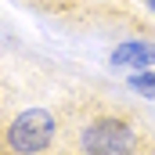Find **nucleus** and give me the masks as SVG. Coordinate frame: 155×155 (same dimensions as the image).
<instances>
[{"instance_id":"1","label":"nucleus","mask_w":155,"mask_h":155,"mask_svg":"<svg viewBox=\"0 0 155 155\" xmlns=\"http://www.w3.org/2000/svg\"><path fill=\"white\" fill-rule=\"evenodd\" d=\"M69 108L18 105L0 112V155H79Z\"/></svg>"},{"instance_id":"2","label":"nucleus","mask_w":155,"mask_h":155,"mask_svg":"<svg viewBox=\"0 0 155 155\" xmlns=\"http://www.w3.org/2000/svg\"><path fill=\"white\" fill-rule=\"evenodd\" d=\"M79 155H155L152 134L141 119L123 108H97L76 119Z\"/></svg>"},{"instance_id":"3","label":"nucleus","mask_w":155,"mask_h":155,"mask_svg":"<svg viewBox=\"0 0 155 155\" xmlns=\"http://www.w3.org/2000/svg\"><path fill=\"white\" fill-rule=\"evenodd\" d=\"M108 61L116 69H155V40H144V36L119 40L108 54Z\"/></svg>"},{"instance_id":"4","label":"nucleus","mask_w":155,"mask_h":155,"mask_svg":"<svg viewBox=\"0 0 155 155\" xmlns=\"http://www.w3.org/2000/svg\"><path fill=\"white\" fill-rule=\"evenodd\" d=\"M126 87L134 94H141L144 101H155V69H130Z\"/></svg>"},{"instance_id":"5","label":"nucleus","mask_w":155,"mask_h":155,"mask_svg":"<svg viewBox=\"0 0 155 155\" xmlns=\"http://www.w3.org/2000/svg\"><path fill=\"white\" fill-rule=\"evenodd\" d=\"M141 7H144L148 15H155V0H141Z\"/></svg>"}]
</instances>
